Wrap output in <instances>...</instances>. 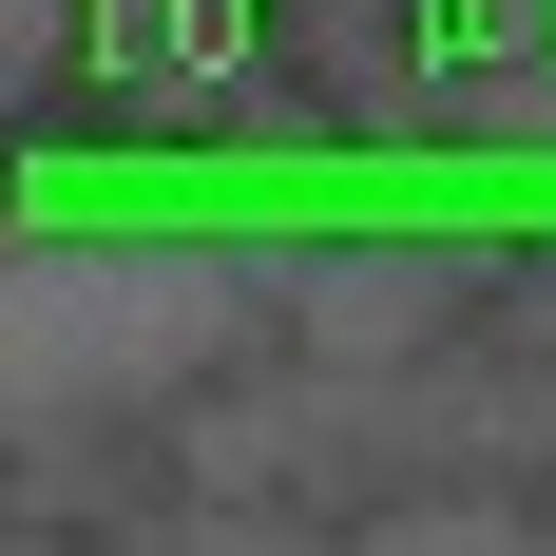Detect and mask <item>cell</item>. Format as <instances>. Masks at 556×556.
Here are the masks:
<instances>
[{
	"label": "cell",
	"instance_id": "1",
	"mask_svg": "<svg viewBox=\"0 0 556 556\" xmlns=\"http://www.w3.org/2000/svg\"><path fill=\"white\" fill-rule=\"evenodd\" d=\"M250 345V269L230 250H0V442H115L173 384H212Z\"/></svg>",
	"mask_w": 556,
	"mask_h": 556
},
{
	"label": "cell",
	"instance_id": "2",
	"mask_svg": "<svg viewBox=\"0 0 556 556\" xmlns=\"http://www.w3.org/2000/svg\"><path fill=\"white\" fill-rule=\"evenodd\" d=\"M97 58V0H0V135L20 115H58V77Z\"/></svg>",
	"mask_w": 556,
	"mask_h": 556
},
{
	"label": "cell",
	"instance_id": "3",
	"mask_svg": "<svg viewBox=\"0 0 556 556\" xmlns=\"http://www.w3.org/2000/svg\"><path fill=\"white\" fill-rule=\"evenodd\" d=\"M288 20H327V0H288Z\"/></svg>",
	"mask_w": 556,
	"mask_h": 556
}]
</instances>
